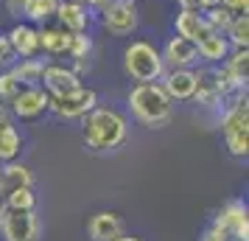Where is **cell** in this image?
<instances>
[{
    "label": "cell",
    "instance_id": "9",
    "mask_svg": "<svg viewBox=\"0 0 249 241\" xmlns=\"http://www.w3.org/2000/svg\"><path fill=\"white\" fill-rule=\"evenodd\" d=\"M53 23H59L70 34H87L95 25V12L84 0H59Z\"/></svg>",
    "mask_w": 249,
    "mask_h": 241
},
{
    "label": "cell",
    "instance_id": "19",
    "mask_svg": "<svg viewBox=\"0 0 249 241\" xmlns=\"http://www.w3.org/2000/svg\"><path fill=\"white\" fill-rule=\"evenodd\" d=\"M207 31H210V25L204 23V17L199 12H185V9H179V12L174 14V34L185 37L191 42H199Z\"/></svg>",
    "mask_w": 249,
    "mask_h": 241
},
{
    "label": "cell",
    "instance_id": "11",
    "mask_svg": "<svg viewBox=\"0 0 249 241\" xmlns=\"http://www.w3.org/2000/svg\"><path fill=\"white\" fill-rule=\"evenodd\" d=\"M9 48L14 51V59H31L39 54V28L28 20H14L9 31H3Z\"/></svg>",
    "mask_w": 249,
    "mask_h": 241
},
{
    "label": "cell",
    "instance_id": "22",
    "mask_svg": "<svg viewBox=\"0 0 249 241\" xmlns=\"http://www.w3.org/2000/svg\"><path fill=\"white\" fill-rule=\"evenodd\" d=\"M45 56H31V59H14L12 65H9V70H12L14 76H17V81L23 84V87H34V84H39V79H42V70H45Z\"/></svg>",
    "mask_w": 249,
    "mask_h": 241
},
{
    "label": "cell",
    "instance_id": "15",
    "mask_svg": "<svg viewBox=\"0 0 249 241\" xmlns=\"http://www.w3.org/2000/svg\"><path fill=\"white\" fill-rule=\"evenodd\" d=\"M160 84L174 104H188L193 101V90H196V70L193 68H174L165 70L160 76Z\"/></svg>",
    "mask_w": 249,
    "mask_h": 241
},
{
    "label": "cell",
    "instance_id": "27",
    "mask_svg": "<svg viewBox=\"0 0 249 241\" xmlns=\"http://www.w3.org/2000/svg\"><path fill=\"white\" fill-rule=\"evenodd\" d=\"M202 17H204V23L210 25V31H221V34L227 31V25L232 23V17H230V14H227L218 3H215V6H210Z\"/></svg>",
    "mask_w": 249,
    "mask_h": 241
},
{
    "label": "cell",
    "instance_id": "10",
    "mask_svg": "<svg viewBox=\"0 0 249 241\" xmlns=\"http://www.w3.org/2000/svg\"><path fill=\"white\" fill-rule=\"evenodd\" d=\"M39 233V219L34 210H6L0 219L3 241H34Z\"/></svg>",
    "mask_w": 249,
    "mask_h": 241
},
{
    "label": "cell",
    "instance_id": "18",
    "mask_svg": "<svg viewBox=\"0 0 249 241\" xmlns=\"http://www.w3.org/2000/svg\"><path fill=\"white\" fill-rule=\"evenodd\" d=\"M87 236H90V241L118 239V236H124V219L118 213H112V210H98L87 222Z\"/></svg>",
    "mask_w": 249,
    "mask_h": 241
},
{
    "label": "cell",
    "instance_id": "23",
    "mask_svg": "<svg viewBox=\"0 0 249 241\" xmlns=\"http://www.w3.org/2000/svg\"><path fill=\"white\" fill-rule=\"evenodd\" d=\"M221 68L227 70V76L235 81V84L247 87V81H249V48H232L227 54V59L221 62Z\"/></svg>",
    "mask_w": 249,
    "mask_h": 241
},
{
    "label": "cell",
    "instance_id": "12",
    "mask_svg": "<svg viewBox=\"0 0 249 241\" xmlns=\"http://www.w3.org/2000/svg\"><path fill=\"white\" fill-rule=\"evenodd\" d=\"M196 90H193V101L210 110V112H218L221 104L227 101L224 93H221V84L215 79V70L210 65H196Z\"/></svg>",
    "mask_w": 249,
    "mask_h": 241
},
{
    "label": "cell",
    "instance_id": "8",
    "mask_svg": "<svg viewBox=\"0 0 249 241\" xmlns=\"http://www.w3.org/2000/svg\"><path fill=\"white\" fill-rule=\"evenodd\" d=\"M213 224L224 230L227 239L232 241H249V207L244 199H230L218 213H215Z\"/></svg>",
    "mask_w": 249,
    "mask_h": 241
},
{
    "label": "cell",
    "instance_id": "3",
    "mask_svg": "<svg viewBox=\"0 0 249 241\" xmlns=\"http://www.w3.org/2000/svg\"><path fill=\"white\" fill-rule=\"evenodd\" d=\"M215 115H218V132H221V140H224V149L235 160H247L249 157V98H247V90L230 95Z\"/></svg>",
    "mask_w": 249,
    "mask_h": 241
},
{
    "label": "cell",
    "instance_id": "30",
    "mask_svg": "<svg viewBox=\"0 0 249 241\" xmlns=\"http://www.w3.org/2000/svg\"><path fill=\"white\" fill-rule=\"evenodd\" d=\"M3 6H6L9 17H14V20H23V12H25V6H28V0H3Z\"/></svg>",
    "mask_w": 249,
    "mask_h": 241
},
{
    "label": "cell",
    "instance_id": "14",
    "mask_svg": "<svg viewBox=\"0 0 249 241\" xmlns=\"http://www.w3.org/2000/svg\"><path fill=\"white\" fill-rule=\"evenodd\" d=\"M160 54H162V65H165V70L196 68V65H199L196 42H191V39H185V37H179V34H171L168 39L162 42Z\"/></svg>",
    "mask_w": 249,
    "mask_h": 241
},
{
    "label": "cell",
    "instance_id": "28",
    "mask_svg": "<svg viewBox=\"0 0 249 241\" xmlns=\"http://www.w3.org/2000/svg\"><path fill=\"white\" fill-rule=\"evenodd\" d=\"M20 87H23V84L17 81V76H14L12 70H9V68L0 70V101H9Z\"/></svg>",
    "mask_w": 249,
    "mask_h": 241
},
{
    "label": "cell",
    "instance_id": "29",
    "mask_svg": "<svg viewBox=\"0 0 249 241\" xmlns=\"http://www.w3.org/2000/svg\"><path fill=\"white\" fill-rule=\"evenodd\" d=\"M218 6L230 17H244V14H249V0H218Z\"/></svg>",
    "mask_w": 249,
    "mask_h": 241
},
{
    "label": "cell",
    "instance_id": "24",
    "mask_svg": "<svg viewBox=\"0 0 249 241\" xmlns=\"http://www.w3.org/2000/svg\"><path fill=\"white\" fill-rule=\"evenodd\" d=\"M56 6L59 0H28L23 12V20L34 25H45V23H53V14H56Z\"/></svg>",
    "mask_w": 249,
    "mask_h": 241
},
{
    "label": "cell",
    "instance_id": "16",
    "mask_svg": "<svg viewBox=\"0 0 249 241\" xmlns=\"http://www.w3.org/2000/svg\"><path fill=\"white\" fill-rule=\"evenodd\" d=\"M39 28V54L45 59H68L73 34L65 31L59 23H45L36 25Z\"/></svg>",
    "mask_w": 249,
    "mask_h": 241
},
{
    "label": "cell",
    "instance_id": "4",
    "mask_svg": "<svg viewBox=\"0 0 249 241\" xmlns=\"http://www.w3.org/2000/svg\"><path fill=\"white\" fill-rule=\"evenodd\" d=\"M121 62H124V73L135 84L160 81V76L165 73L160 45H154L151 39H129L124 48V59Z\"/></svg>",
    "mask_w": 249,
    "mask_h": 241
},
{
    "label": "cell",
    "instance_id": "7",
    "mask_svg": "<svg viewBox=\"0 0 249 241\" xmlns=\"http://www.w3.org/2000/svg\"><path fill=\"white\" fill-rule=\"evenodd\" d=\"M9 112H12V121L17 124H34L39 118H45L48 110H51V95L42 84H34V87H20L12 98L6 101Z\"/></svg>",
    "mask_w": 249,
    "mask_h": 241
},
{
    "label": "cell",
    "instance_id": "17",
    "mask_svg": "<svg viewBox=\"0 0 249 241\" xmlns=\"http://www.w3.org/2000/svg\"><path fill=\"white\" fill-rule=\"evenodd\" d=\"M232 51L230 39L221 31H207V34L196 42V54H199V65H221L227 59V54Z\"/></svg>",
    "mask_w": 249,
    "mask_h": 241
},
{
    "label": "cell",
    "instance_id": "33",
    "mask_svg": "<svg viewBox=\"0 0 249 241\" xmlns=\"http://www.w3.org/2000/svg\"><path fill=\"white\" fill-rule=\"evenodd\" d=\"M112 3H124V0H87V6H90L92 12H101V9L112 6Z\"/></svg>",
    "mask_w": 249,
    "mask_h": 241
},
{
    "label": "cell",
    "instance_id": "21",
    "mask_svg": "<svg viewBox=\"0 0 249 241\" xmlns=\"http://www.w3.org/2000/svg\"><path fill=\"white\" fill-rule=\"evenodd\" d=\"M23 146H25V138H23V132L17 129V124H14V121H9V124H0V163L20 160Z\"/></svg>",
    "mask_w": 249,
    "mask_h": 241
},
{
    "label": "cell",
    "instance_id": "6",
    "mask_svg": "<svg viewBox=\"0 0 249 241\" xmlns=\"http://www.w3.org/2000/svg\"><path fill=\"white\" fill-rule=\"evenodd\" d=\"M98 104H101L98 101V90L90 87V84H79V87L62 93V95H51L48 115H53L59 121H81Z\"/></svg>",
    "mask_w": 249,
    "mask_h": 241
},
{
    "label": "cell",
    "instance_id": "13",
    "mask_svg": "<svg viewBox=\"0 0 249 241\" xmlns=\"http://www.w3.org/2000/svg\"><path fill=\"white\" fill-rule=\"evenodd\" d=\"M39 84L48 90V95H62V93L73 90V87H79L84 81H81V76L70 68L68 62H62V59H48Z\"/></svg>",
    "mask_w": 249,
    "mask_h": 241
},
{
    "label": "cell",
    "instance_id": "32",
    "mask_svg": "<svg viewBox=\"0 0 249 241\" xmlns=\"http://www.w3.org/2000/svg\"><path fill=\"white\" fill-rule=\"evenodd\" d=\"M199 241H230V239H227L224 230H218L215 224H210V227H207V233H204V236H202Z\"/></svg>",
    "mask_w": 249,
    "mask_h": 241
},
{
    "label": "cell",
    "instance_id": "26",
    "mask_svg": "<svg viewBox=\"0 0 249 241\" xmlns=\"http://www.w3.org/2000/svg\"><path fill=\"white\" fill-rule=\"evenodd\" d=\"M224 37L230 39L232 48H249V14L244 17H232V23L227 25Z\"/></svg>",
    "mask_w": 249,
    "mask_h": 241
},
{
    "label": "cell",
    "instance_id": "31",
    "mask_svg": "<svg viewBox=\"0 0 249 241\" xmlns=\"http://www.w3.org/2000/svg\"><path fill=\"white\" fill-rule=\"evenodd\" d=\"M14 62V51L9 48V42H6V37L0 34V70L3 68H9Z\"/></svg>",
    "mask_w": 249,
    "mask_h": 241
},
{
    "label": "cell",
    "instance_id": "5",
    "mask_svg": "<svg viewBox=\"0 0 249 241\" xmlns=\"http://www.w3.org/2000/svg\"><path fill=\"white\" fill-rule=\"evenodd\" d=\"M95 25L101 28L104 34L126 39L135 37L140 28V6L137 0H124V3H112L101 12H95Z\"/></svg>",
    "mask_w": 249,
    "mask_h": 241
},
{
    "label": "cell",
    "instance_id": "1",
    "mask_svg": "<svg viewBox=\"0 0 249 241\" xmlns=\"http://www.w3.org/2000/svg\"><path fill=\"white\" fill-rule=\"evenodd\" d=\"M81 140L95 154L118 151L129 140V115L112 104H98L81 118Z\"/></svg>",
    "mask_w": 249,
    "mask_h": 241
},
{
    "label": "cell",
    "instance_id": "35",
    "mask_svg": "<svg viewBox=\"0 0 249 241\" xmlns=\"http://www.w3.org/2000/svg\"><path fill=\"white\" fill-rule=\"evenodd\" d=\"M112 241H140V239H137V236H126L124 233V236H118V239H112Z\"/></svg>",
    "mask_w": 249,
    "mask_h": 241
},
{
    "label": "cell",
    "instance_id": "20",
    "mask_svg": "<svg viewBox=\"0 0 249 241\" xmlns=\"http://www.w3.org/2000/svg\"><path fill=\"white\" fill-rule=\"evenodd\" d=\"M23 185L34 188V171L23 160L3 163V168H0V194H6L12 188H23Z\"/></svg>",
    "mask_w": 249,
    "mask_h": 241
},
{
    "label": "cell",
    "instance_id": "2",
    "mask_svg": "<svg viewBox=\"0 0 249 241\" xmlns=\"http://www.w3.org/2000/svg\"><path fill=\"white\" fill-rule=\"evenodd\" d=\"M126 110L137 127L143 129H165L174 121L177 104L171 101L160 81L132 84L126 93Z\"/></svg>",
    "mask_w": 249,
    "mask_h": 241
},
{
    "label": "cell",
    "instance_id": "36",
    "mask_svg": "<svg viewBox=\"0 0 249 241\" xmlns=\"http://www.w3.org/2000/svg\"><path fill=\"white\" fill-rule=\"evenodd\" d=\"M0 168H3V163H0Z\"/></svg>",
    "mask_w": 249,
    "mask_h": 241
},
{
    "label": "cell",
    "instance_id": "25",
    "mask_svg": "<svg viewBox=\"0 0 249 241\" xmlns=\"http://www.w3.org/2000/svg\"><path fill=\"white\" fill-rule=\"evenodd\" d=\"M3 202H6V210H36V194H34L31 185L6 191L3 194Z\"/></svg>",
    "mask_w": 249,
    "mask_h": 241
},
{
    "label": "cell",
    "instance_id": "34",
    "mask_svg": "<svg viewBox=\"0 0 249 241\" xmlns=\"http://www.w3.org/2000/svg\"><path fill=\"white\" fill-rule=\"evenodd\" d=\"M9 121H12V112H9L6 101H0V124H9Z\"/></svg>",
    "mask_w": 249,
    "mask_h": 241
}]
</instances>
